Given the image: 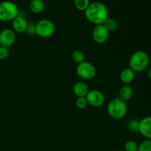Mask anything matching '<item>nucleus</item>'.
I'll list each match as a JSON object with an SVG mask.
<instances>
[{"instance_id": "obj_1", "label": "nucleus", "mask_w": 151, "mask_h": 151, "mask_svg": "<svg viewBox=\"0 0 151 151\" xmlns=\"http://www.w3.org/2000/svg\"><path fill=\"white\" fill-rule=\"evenodd\" d=\"M84 13L87 20L95 26L103 24L105 21L109 17V10L107 7L100 1L90 3Z\"/></svg>"}, {"instance_id": "obj_2", "label": "nucleus", "mask_w": 151, "mask_h": 151, "mask_svg": "<svg viewBox=\"0 0 151 151\" xmlns=\"http://www.w3.org/2000/svg\"><path fill=\"white\" fill-rule=\"evenodd\" d=\"M150 63V58L145 51L139 50L131 56L129 60V66L135 72H143L147 69Z\"/></svg>"}, {"instance_id": "obj_3", "label": "nucleus", "mask_w": 151, "mask_h": 151, "mask_svg": "<svg viewBox=\"0 0 151 151\" xmlns=\"http://www.w3.org/2000/svg\"><path fill=\"white\" fill-rule=\"evenodd\" d=\"M128 107L126 102L119 97H115L111 100L107 106V112L109 116L114 119H122L126 115Z\"/></svg>"}, {"instance_id": "obj_4", "label": "nucleus", "mask_w": 151, "mask_h": 151, "mask_svg": "<svg viewBox=\"0 0 151 151\" xmlns=\"http://www.w3.org/2000/svg\"><path fill=\"white\" fill-rule=\"evenodd\" d=\"M19 10L17 5L10 1L0 2V21L10 22L19 16Z\"/></svg>"}, {"instance_id": "obj_5", "label": "nucleus", "mask_w": 151, "mask_h": 151, "mask_svg": "<svg viewBox=\"0 0 151 151\" xmlns=\"http://www.w3.org/2000/svg\"><path fill=\"white\" fill-rule=\"evenodd\" d=\"M55 32V25L49 19H41L35 24V34L41 38L51 37Z\"/></svg>"}, {"instance_id": "obj_6", "label": "nucleus", "mask_w": 151, "mask_h": 151, "mask_svg": "<svg viewBox=\"0 0 151 151\" xmlns=\"http://www.w3.org/2000/svg\"><path fill=\"white\" fill-rule=\"evenodd\" d=\"M76 73L79 78L83 80H91L95 77L97 69L91 63L83 61L78 64L76 68Z\"/></svg>"}, {"instance_id": "obj_7", "label": "nucleus", "mask_w": 151, "mask_h": 151, "mask_svg": "<svg viewBox=\"0 0 151 151\" xmlns=\"http://www.w3.org/2000/svg\"><path fill=\"white\" fill-rule=\"evenodd\" d=\"M86 98L88 106L94 108L100 107L105 103V95L102 91L97 89L89 90Z\"/></svg>"}, {"instance_id": "obj_8", "label": "nucleus", "mask_w": 151, "mask_h": 151, "mask_svg": "<svg viewBox=\"0 0 151 151\" xmlns=\"http://www.w3.org/2000/svg\"><path fill=\"white\" fill-rule=\"evenodd\" d=\"M110 32L103 24L96 25L92 31V38L95 43L103 44L108 40Z\"/></svg>"}, {"instance_id": "obj_9", "label": "nucleus", "mask_w": 151, "mask_h": 151, "mask_svg": "<svg viewBox=\"0 0 151 151\" xmlns=\"http://www.w3.org/2000/svg\"><path fill=\"white\" fill-rule=\"evenodd\" d=\"M16 40V32L10 28H5L0 31V46L10 47Z\"/></svg>"}, {"instance_id": "obj_10", "label": "nucleus", "mask_w": 151, "mask_h": 151, "mask_svg": "<svg viewBox=\"0 0 151 151\" xmlns=\"http://www.w3.org/2000/svg\"><path fill=\"white\" fill-rule=\"evenodd\" d=\"M139 132L146 139L151 140V116H145L139 121Z\"/></svg>"}, {"instance_id": "obj_11", "label": "nucleus", "mask_w": 151, "mask_h": 151, "mask_svg": "<svg viewBox=\"0 0 151 151\" xmlns=\"http://www.w3.org/2000/svg\"><path fill=\"white\" fill-rule=\"evenodd\" d=\"M28 22L24 16H16L13 21H12V27L13 30L17 33H23L26 32Z\"/></svg>"}, {"instance_id": "obj_12", "label": "nucleus", "mask_w": 151, "mask_h": 151, "mask_svg": "<svg viewBox=\"0 0 151 151\" xmlns=\"http://www.w3.org/2000/svg\"><path fill=\"white\" fill-rule=\"evenodd\" d=\"M74 94L78 97H86L89 91L88 86L86 83L82 81H78L75 83L72 88Z\"/></svg>"}, {"instance_id": "obj_13", "label": "nucleus", "mask_w": 151, "mask_h": 151, "mask_svg": "<svg viewBox=\"0 0 151 151\" xmlns=\"http://www.w3.org/2000/svg\"><path fill=\"white\" fill-rule=\"evenodd\" d=\"M135 73L131 68L127 67L122 69L119 74V79L124 85H129L135 78Z\"/></svg>"}, {"instance_id": "obj_14", "label": "nucleus", "mask_w": 151, "mask_h": 151, "mask_svg": "<svg viewBox=\"0 0 151 151\" xmlns=\"http://www.w3.org/2000/svg\"><path fill=\"white\" fill-rule=\"evenodd\" d=\"M134 95V90L129 85H124L119 88L118 97L123 101L127 102L132 98Z\"/></svg>"}, {"instance_id": "obj_15", "label": "nucleus", "mask_w": 151, "mask_h": 151, "mask_svg": "<svg viewBox=\"0 0 151 151\" xmlns=\"http://www.w3.org/2000/svg\"><path fill=\"white\" fill-rule=\"evenodd\" d=\"M29 8L32 13L39 14L45 9V4L42 0H32L29 4Z\"/></svg>"}, {"instance_id": "obj_16", "label": "nucleus", "mask_w": 151, "mask_h": 151, "mask_svg": "<svg viewBox=\"0 0 151 151\" xmlns=\"http://www.w3.org/2000/svg\"><path fill=\"white\" fill-rule=\"evenodd\" d=\"M103 25H104L105 27L108 29L109 32H115L118 28L117 22L114 18L108 17L107 19L103 23Z\"/></svg>"}, {"instance_id": "obj_17", "label": "nucleus", "mask_w": 151, "mask_h": 151, "mask_svg": "<svg viewBox=\"0 0 151 151\" xmlns=\"http://www.w3.org/2000/svg\"><path fill=\"white\" fill-rule=\"evenodd\" d=\"M72 58L75 63L79 64V63H81L83 61H85V55H84V53L81 50H76L72 52Z\"/></svg>"}, {"instance_id": "obj_18", "label": "nucleus", "mask_w": 151, "mask_h": 151, "mask_svg": "<svg viewBox=\"0 0 151 151\" xmlns=\"http://www.w3.org/2000/svg\"><path fill=\"white\" fill-rule=\"evenodd\" d=\"M75 6L80 11H85L86 9L89 5V0H75Z\"/></svg>"}, {"instance_id": "obj_19", "label": "nucleus", "mask_w": 151, "mask_h": 151, "mask_svg": "<svg viewBox=\"0 0 151 151\" xmlns=\"http://www.w3.org/2000/svg\"><path fill=\"white\" fill-rule=\"evenodd\" d=\"M139 145L134 140H128L124 146V151H138Z\"/></svg>"}, {"instance_id": "obj_20", "label": "nucleus", "mask_w": 151, "mask_h": 151, "mask_svg": "<svg viewBox=\"0 0 151 151\" xmlns=\"http://www.w3.org/2000/svg\"><path fill=\"white\" fill-rule=\"evenodd\" d=\"M75 105H76L77 108L81 110L86 109L88 106V102H87L86 97H78L75 101Z\"/></svg>"}, {"instance_id": "obj_21", "label": "nucleus", "mask_w": 151, "mask_h": 151, "mask_svg": "<svg viewBox=\"0 0 151 151\" xmlns=\"http://www.w3.org/2000/svg\"><path fill=\"white\" fill-rule=\"evenodd\" d=\"M139 121L137 119H131L128 123V129L131 132H139Z\"/></svg>"}, {"instance_id": "obj_22", "label": "nucleus", "mask_w": 151, "mask_h": 151, "mask_svg": "<svg viewBox=\"0 0 151 151\" xmlns=\"http://www.w3.org/2000/svg\"><path fill=\"white\" fill-rule=\"evenodd\" d=\"M138 151H151V140L145 139L139 145Z\"/></svg>"}, {"instance_id": "obj_23", "label": "nucleus", "mask_w": 151, "mask_h": 151, "mask_svg": "<svg viewBox=\"0 0 151 151\" xmlns=\"http://www.w3.org/2000/svg\"><path fill=\"white\" fill-rule=\"evenodd\" d=\"M9 55V49L7 47L0 46V60H4Z\"/></svg>"}, {"instance_id": "obj_24", "label": "nucleus", "mask_w": 151, "mask_h": 151, "mask_svg": "<svg viewBox=\"0 0 151 151\" xmlns=\"http://www.w3.org/2000/svg\"><path fill=\"white\" fill-rule=\"evenodd\" d=\"M26 32L30 35H33L34 34H35V24H34L33 22H29L27 24V27Z\"/></svg>"}, {"instance_id": "obj_25", "label": "nucleus", "mask_w": 151, "mask_h": 151, "mask_svg": "<svg viewBox=\"0 0 151 151\" xmlns=\"http://www.w3.org/2000/svg\"><path fill=\"white\" fill-rule=\"evenodd\" d=\"M147 75H148V77L150 78V79L151 80V66L149 67L148 69V72H147Z\"/></svg>"}, {"instance_id": "obj_26", "label": "nucleus", "mask_w": 151, "mask_h": 151, "mask_svg": "<svg viewBox=\"0 0 151 151\" xmlns=\"http://www.w3.org/2000/svg\"><path fill=\"white\" fill-rule=\"evenodd\" d=\"M116 151H124V150H116Z\"/></svg>"}]
</instances>
